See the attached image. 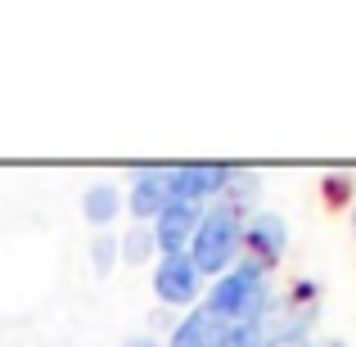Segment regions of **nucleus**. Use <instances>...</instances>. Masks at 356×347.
<instances>
[{"instance_id": "1", "label": "nucleus", "mask_w": 356, "mask_h": 347, "mask_svg": "<svg viewBox=\"0 0 356 347\" xmlns=\"http://www.w3.org/2000/svg\"><path fill=\"white\" fill-rule=\"evenodd\" d=\"M203 307L217 312L226 325H266L275 312V293H270L266 266L252 257H239L226 275L212 280V289L203 293Z\"/></svg>"}, {"instance_id": "2", "label": "nucleus", "mask_w": 356, "mask_h": 347, "mask_svg": "<svg viewBox=\"0 0 356 347\" xmlns=\"http://www.w3.org/2000/svg\"><path fill=\"white\" fill-rule=\"evenodd\" d=\"M243 221L235 208L226 203H208L199 217V230L190 239V261L199 266V275H226L230 266L239 261V248H243Z\"/></svg>"}, {"instance_id": "3", "label": "nucleus", "mask_w": 356, "mask_h": 347, "mask_svg": "<svg viewBox=\"0 0 356 347\" xmlns=\"http://www.w3.org/2000/svg\"><path fill=\"white\" fill-rule=\"evenodd\" d=\"M235 167L230 163H176L167 167V185H172V203H194L208 208L226 194V181Z\"/></svg>"}, {"instance_id": "4", "label": "nucleus", "mask_w": 356, "mask_h": 347, "mask_svg": "<svg viewBox=\"0 0 356 347\" xmlns=\"http://www.w3.org/2000/svg\"><path fill=\"white\" fill-rule=\"evenodd\" d=\"M154 298L163 307H181V312H190V307L203 302V275L199 266L190 261V252H176V257H158L154 266Z\"/></svg>"}, {"instance_id": "5", "label": "nucleus", "mask_w": 356, "mask_h": 347, "mask_svg": "<svg viewBox=\"0 0 356 347\" xmlns=\"http://www.w3.org/2000/svg\"><path fill=\"white\" fill-rule=\"evenodd\" d=\"M243 248H248L252 261L275 266L289 248V221L280 217V212H252V217L243 221Z\"/></svg>"}, {"instance_id": "6", "label": "nucleus", "mask_w": 356, "mask_h": 347, "mask_svg": "<svg viewBox=\"0 0 356 347\" xmlns=\"http://www.w3.org/2000/svg\"><path fill=\"white\" fill-rule=\"evenodd\" d=\"M172 203V185H167V167H136L131 176V194H127V208L140 226H154L158 212Z\"/></svg>"}, {"instance_id": "7", "label": "nucleus", "mask_w": 356, "mask_h": 347, "mask_svg": "<svg viewBox=\"0 0 356 347\" xmlns=\"http://www.w3.org/2000/svg\"><path fill=\"white\" fill-rule=\"evenodd\" d=\"M199 217L203 208H194V203H167L163 212H158V221L149 230H154V243L163 257H176V252H190V239L194 230H199Z\"/></svg>"}, {"instance_id": "8", "label": "nucleus", "mask_w": 356, "mask_h": 347, "mask_svg": "<svg viewBox=\"0 0 356 347\" xmlns=\"http://www.w3.org/2000/svg\"><path fill=\"white\" fill-rule=\"evenodd\" d=\"M226 330H230V325L221 321L217 312H208V307L199 302V307H190V312L172 325V339H167V347H221Z\"/></svg>"}, {"instance_id": "9", "label": "nucleus", "mask_w": 356, "mask_h": 347, "mask_svg": "<svg viewBox=\"0 0 356 347\" xmlns=\"http://www.w3.org/2000/svg\"><path fill=\"white\" fill-rule=\"evenodd\" d=\"M122 203H127V199H122V190H118V185H108V181H104V185H90V190L81 194V212H86V221H90L99 234H104V230L118 221Z\"/></svg>"}, {"instance_id": "10", "label": "nucleus", "mask_w": 356, "mask_h": 347, "mask_svg": "<svg viewBox=\"0 0 356 347\" xmlns=\"http://www.w3.org/2000/svg\"><path fill=\"white\" fill-rule=\"evenodd\" d=\"M257 176L248 172V167H235V172H230V181H226V194H221L217 203H226V208H235L239 217H248V208L252 203H257Z\"/></svg>"}, {"instance_id": "11", "label": "nucleus", "mask_w": 356, "mask_h": 347, "mask_svg": "<svg viewBox=\"0 0 356 347\" xmlns=\"http://www.w3.org/2000/svg\"><path fill=\"white\" fill-rule=\"evenodd\" d=\"M118 252H122V261H127V266H145V261L158 252V243H154V230H149V226H140V221H136V226H131V230L118 239Z\"/></svg>"}, {"instance_id": "12", "label": "nucleus", "mask_w": 356, "mask_h": 347, "mask_svg": "<svg viewBox=\"0 0 356 347\" xmlns=\"http://www.w3.org/2000/svg\"><path fill=\"white\" fill-rule=\"evenodd\" d=\"M118 257H122V252H118V234H108V230H104L95 243H90V261H95V275H108Z\"/></svg>"}, {"instance_id": "13", "label": "nucleus", "mask_w": 356, "mask_h": 347, "mask_svg": "<svg viewBox=\"0 0 356 347\" xmlns=\"http://www.w3.org/2000/svg\"><path fill=\"white\" fill-rule=\"evenodd\" d=\"M221 347H266V330L261 325H230Z\"/></svg>"}, {"instance_id": "14", "label": "nucleus", "mask_w": 356, "mask_h": 347, "mask_svg": "<svg viewBox=\"0 0 356 347\" xmlns=\"http://www.w3.org/2000/svg\"><path fill=\"white\" fill-rule=\"evenodd\" d=\"M266 347H316L312 334H266Z\"/></svg>"}, {"instance_id": "15", "label": "nucleus", "mask_w": 356, "mask_h": 347, "mask_svg": "<svg viewBox=\"0 0 356 347\" xmlns=\"http://www.w3.org/2000/svg\"><path fill=\"white\" fill-rule=\"evenodd\" d=\"M122 347H163V343H158L154 334H131V339L122 343Z\"/></svg>"}, {"instance_id": "16", "label": "nucleus", "mask_w": 356, "mask_h": 347, "mask_svg": "<svg viewBox=\"0 0 356 347\" xmlns=\"http://www.w3.org/2000/svg\"><path fill=\"white\" fill-rule=\"evenodd\" d=\"M352 234H356V208H352Z\"/></svg>"}, {"instance_id": "17", "label": "nucleus", "mask_w": 356, "mask_h": 347, "mask_svg": "<svg viewBox=\"0 0 356 347\" xmlns=\"http://www.w3.org/2000/svg\"><path fill=\"white\" fill-rule=\"evenodd\" d=\"M334 347H343V343H334Z\"/></svg>"}]
</instances>
